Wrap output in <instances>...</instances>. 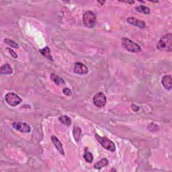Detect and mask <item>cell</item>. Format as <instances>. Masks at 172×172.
I'll return each instance as SVG.
<instances>
[{
	"label": "cell",
	"mask_w": 172,
	"mask_h": 172,
	"mask_svg": "<svg viewBox=\"0 0 172 172\" xmlns=\"http://www.w3.org/2000/svg\"><path fill=\"white\" fill-rule=\"evenodd\" d=\"M157 48L158 50L165 52H171L172 51V34H167L161 38L157 43Z\"/></svg>",
	"instance_id": "cell-1"
},
{
	"label": "cell",
	"mask_w": 172,
	"mask_h": 172,
	"mask_svg": "<svg viewBox=\"0 0 172 172\" xmlns=\"http://www.w3.org/2000/svg\"><path fill=\"white\" fill-rule=\"evenodd\" d=\"M147 129L149 131L155 132V131L159 130V126L157 125H155V124L150 123V124H149V125L147 126Z\"/></svg>",
	"instance_id": "cell-21"
},
{
	"label": "cell",
	"mask_w": 172,
	"mask_h": 172,
	"mask_svg": "<svg viewBox=\"0 0 172 172\" xmlns=\"http://www.w3.org/2000/svg\"><path fill=\"white\" fill-rule=\"evenodd\" d=\"M59 120L62 124H63V125H66V126H70V125H71V118L65 115L61 116L59 118Z\"/></svg>",
	"instance_id": "cell-18"
},
{
	"label": "cell",
	"mask_w": 172,
	"mask_h": 172,
	"mask_svg": "<svg viewBox=\"0 0 172 172\" xmlns=\"http://www.w3.org/2000/svg\"><path fill=\"white\" fill-rule=\"evenodd\" d=\"M63 93L64 94V95H66L67 96H71V94H72V92H71V91L69 90V88H64L63 89Z\"/></svg>",
	"instance_id": "cell-23"
},
{
	"label": "cell",
	"mask_w": 172,
	"mask_h": 172,
	"mask_svg": "<svg viewBox=\"0 0 172 172\" xmlns=\"http://www.w3.org/2000/svg\"><path fill=\"white\" fill-rule=\"evenodd\" d=\"M127 22L128 24H131V25L138 27L140 28H146V24L144 21L140 20L139 19L133 17H129L127 18Z\"/></svg>",
	"instance_id": "cell-9"
},
{
	"label": "cell",
	"mask_w": 172,
	"mask_h": 172,
	"mask_svg": "<svg viewBox=\"0 0 172 172\" xmlns=\"http://www.w3.org/2000/svg\"><path fill=\"white\" fill-rule=\"evenodd\" d=\"M6 50L8 51V52H9V53L11 55H12L13 58L14 59H16L18 57V55H16V53L14 52V51H13L12 48H6Z\"/></svg>",
	"instance_id": "cell-22"
},
{
	"label": "cell",
	"mask_w": 172,
	"mask_h": 172,
	"mask_svg": "<svg viewBox=\"0 0 172 172\" xmlns=\"http://www.w3.org/2000/svg\"><path fill=\"white\" fill-rule=\"evenodd\" d=\"M83 157H84L85 160L87 161V163H91L93 159V155L91 154V153L87 149H85V153H84V155H83Z\"/></svg>",
	"instance_id": "cell-19"
},
{
	"label": "cell",
	"mask_w": 172,
	"mask_h": 172,
	"mask_svg": "<svg viewBox=\"0 0 172 172\" xmlns=\"http://www.w3.org/2000/svg\"><path fill=\"white\" fill-rule=\"evenodd\" d=\"M13 73L12 68L8 63L4 64L0 67V73L4 75H10Z\"/></svg>",
	"instance_id": "cell-12"
},
{
	"label": "cell",
	"mask_w": 172,
	"mask_h": 172,
	"mask_svg": "<svg viewBox=\"0 0 172 172\" xmlns=\"http://www.w3.org/2000/svg\"><path fill=\"white\" fill-rule=\"evenodd\" d=\"M12 126L16 130L24 133H28L31 131V127L26 122H15L12 124Z\"/></svg>",
	"instance_id": "cell-7"
},
{
	"label": "cell",
	"mask_w": 172,
	"mask_h": 172,
	"mask_svg": "<svg viewBox=\"0 0 172 172\" xmlns=\"http://www.w3.org/2000/svg\"><path fill=\"white\" fill-rule=\"evenodd\" d=\"M171 81L172 78L170 75H165L162 77L161 83L165 90L169 91L171 90Z\"/></svg>",
	"instance_id": "cell-10"
},
{
	"label": "cell",
	"mask_w": 172,
	"mask_h": 172,
	"mask_svg": "<svg viewBox=\"0 0 172 172\" xmlns=\"http://www.w3.org/2000/svg\"><path fill=\"white\" fill-rule=\"evenodd\" d=\"M96 138L98 140L99 143L105 149L110 150V151L114 152L116 150V146L114 142L107 138L106 136H99L98 134H96Z\"/></svg>",
	"instance_id": "cell-4"
},
{
	"label": "cell",
	"mask_w": 172,
	"mask_h": 172,
	"mask_svg": "<svg viewBox=\"0 0 172 172\" xmlns=\"http://www.w3.org/2000/svg\"><path fill=\"white\" fill-rule=\"evenodd\" d=\"M89 71L87 67L82 63L77 62L75 64L74 67V72L75 73L79 75H85L87 74Z\"/></svg>",
	"instance_id": "cell-8"
},
{
	"label": "cell",
	"mask_w": 172,
	"mask_h": 172,
	"mask_svg": "<svg viewBox=\"0 0 172 172\" xmlns=\"http://www.w3.org/2000/svg\"><path fill=\"white\" fill-rule=\"evenodd\" d=\"M109 164V161L106 158H104V159H102L99 160L98 162H97L96 163H95V165H94V168L95 169H99L102 168H104V167H106Z\"/></svg>",
	"instance_id": "cell-14"
},
{
	"label": "cell",
	"mask_w": 172,
	"mask_h": 172,
	"mask_svg": "<svg viewBox=\"0 0 172 172\" xmlns=\"http://www.w3.org/2000/svg\"><path fill=\"white\" fill-rule=\"evenodd\" d=\"M51 141H52L53 145H55V147L56 148V149L59 150V152L62 155H64V151L63 145H62L61 142L59 141V140L56 138L55 136H51Z\"/></svg>",
	"instance_id": "cell-11"
},
{
	"label": "cell",
	"mask_w": 172,
	"mask_h": 172,
	"mask_svg": "<svg viewBox=\"0 0 172 172\" xmlns=\"http://www.w3.org/2000/svg\"><path fill=\"white\" fill-rule=\"evenodd\" d=\"M4 42H5V43H6L7 45L10 46L11 47L14 48H19L18 44L16 42L13 41V40H12L9 39H5L4 40Z\"/></svg>",
	"instance_id": "cell-20"
},
{
	"label": "cell",
	"mask_w": 172,
	"mask_h": 172,
	"mask_svg": "<svg viewBox=\"0 0 172 172\" xmlns=\"http://www.w3.org/2000/svg\"><path fill=\"white\" fill-rule=\"evenodd\" d=\"M83 22L87 28H93L96 24V16L91 11H87L83 13Z\"/></svg>",
	"instance_id": "cell-3"
},
{
	"label": "cell",
	"mask_w": 172,
	"mask_h": 172,
	"mask_svg": "<svg viewBox=\"0 0 172 172\" xmlns=\"http://www.w3.org/2000/svg\"><path fill=\"white\" fill-rule=\"evenodd\" d=\"M122 45L128 52L139 53L141 50V47L138 44L128 39V38H122Z\"/></svg>",
	"instance_id": "cell-2"
},
{
	"label": "cell",
	"mask_w": 172,
	"mask_h": 172,
	"mask_svg": "<svg viewBox=\"0 0 172 172\" xmlns=\"http://www.w3.org/2000/svg\"><path fill=\"white\" fill-rule=\"evenodd\" d=\"M50 79H52L54 83H55L56 85H64L65 82H64V81L62 79L61 77H59L58 75H56V74H54L52 73L50 75Z\"/></svg>",
	"instance_id": "cell-15"
},
{
	"label": "cell",
	"mask_w": 172,
	"mask_h": 172,
	"mask_svg": "<svg viewBox=\"0 0 172 172\" xmlns=\"http://www.w3.org/2000/svg\"><path fill=\"white\" fill-rule=\"evenodd\" d=\"M131 108H132V109H133V110H134V112L139 111V109H140V108L139 106H136V105H134V104H132L131 105Z\"/></svg>",
	"instance_id": "cell-24"
},
{
	"label": "cell",
	"mask_w": 172,
	"mask_h": 172,
	"mask_svg": "<svg viewBox=\"0 0 172 172\" xmlns=\"http://www.w3.org/2000/svg\"><path fill=\"white\" fill-rule=\"evenodd\" d=\"M135 10L136 12L144 13V14H150V13L149 8L143 5H140L139 6H136L135 7Z\"/></svg>",
	"instance_id": "cell-16"
},
{
	"label": "cell",
	"mask_w": 172,
	"mask_h": 172,
	"mask_svg": "<svg viewBox=\"0 0 172 172\" xmlns=\"http://www.w3.org/2000/svg\"><path fill=\"white\" fill-rule=\"evenodd\" d=\"M81 134H82V130L78 126H74L73 130V137L76 141H79L81 137Z\"/></svg>",
	"instance_id": "cell-17"
},
{
	"label": "cell",
	"mask_w": 172,
	"mask_h": 172,
	"mask_svg": "<svg viewBox=\"0 0 172 172\" xmlns=\"http://www.w3.org/2000/svg\"><path fill=\"white\" fill-rule=\"evenodd\" d=\"M5 99L7 103L11 106H18L22 101V99L18 94L13 92L7 93L5 96Z\"/></svg>",
	"instance_id": "cell-5"
},
{
	"label": "cell",
	"mask_w": 172,
	"mask_h": 172,
	"mask_svg": "<svg viewBox=\"0 0 172 172\" xmlns=\"http://www.w3.org/2000/svg\"><path fill=\"white\" fill-rule=\"evenodd\" d=\"M93 102L96 106L102 108L106 104V97L104 93L99 92L93 96Z\"/></svg>",
	"instance_id": "cell-6"
},
{
	"label": "cell",
	"mask_w": 172,
	"mask_h": 172,
	"mask_svg": "<svg viewBox=\"0 0 172 172\" xmlns=\"http://www.w3.org/2000/svg\"><path fill=\"white\" fill-rule=\"evenodd\" d=\"M40 53H41V55L45 56L46 58L47 59H49L50 61H53V56L51 55V53H50V48L48 47H46L44 48H42V49L39 50Z\"/></svg>",
	"instance_id": "cell-13"
}]
</instances>
